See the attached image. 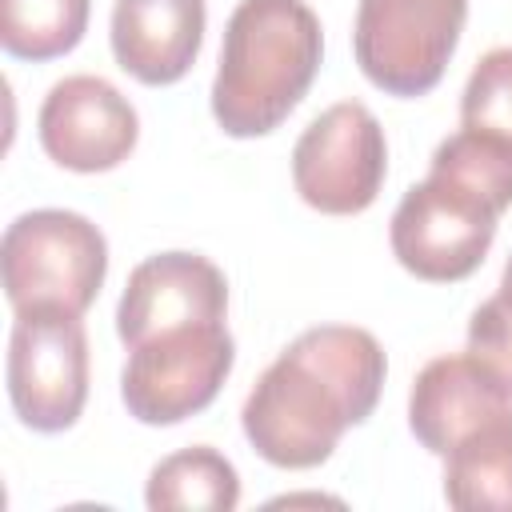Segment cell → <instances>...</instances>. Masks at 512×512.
Instances as JSON below:
<instances>
[{"mask_svg":"<svg viewBox=\"0 0 512 512\" xmlns=\"http://www.w3.org/2000/svg\"><path fill=\"white\" fill-rule=\"evenodd\" d=\"M384 376L388 360L368 328H308L252 384L240 408L244 436L276 468H316L376 412Z\"/></svg>","mask_w":512,"mask_h":512,"instance_id":"1","label":"cell"},{"mask_svg":"<svg viewBox=\"0 0 512 512\" xmlns=\"http://www.w3.org/2000/svg\"><path fill=\"white\" fill-rule=\"evenodd\" d=\"M324 60V28L308 0H240L224 24L212 116L236 136L276 132L308 96Z\"/></svg>","mask_w":512,"mask_h":512,"instance_id":"2","label":"cell"},{"mask_svg":"<svg viewBox=\"0 0 512 512\" xmlns=\"http://www.w3.org/2000/svg\"><path fill=\"white\" fill-rule=\"evenodd\" d=\"M0 272L12 312L48 304L84 316L108 276V240L80 212L32 208L4 228Z\"/></svg>","mask_w":512,"mask_h":512,"instance_id":"3","label":"cell"},{"mask_svg":"<svg viewBox=\"0 0 512 512\" xmlns=\"http://www.w3.org/2000/svg\"><path fill=\"white\" fill-rule=\"evenodd\" d=\"M500 216L504 212L484 192L468 188L448 172L428 168V176L400 196L388 244L400 268L416 280L456 284L484 264Z\"/></svg>","mask_w":512,"mask_h":512,"instance_id":"4","label":"cell"},{"mask_svg":"<svg viewBox=\"0 0 512 512\" xmlns=\"http://www.w3.org/2000/svg\"><path fill=\"white\" fill-rule=\"evenodd\" d=\"M468 0H360L352 52L364 80L388 96H428L460 44Z\"/></svg>","mask_w":512,"mask_h":512,"instance_id":"5","label":"cell"},{"mask_svg":"<svg viewBox=\"0 0 512 512\" xmlns=\"http://www.w3.org/2000/svg\"><path fill=\"white\" fill-rule=\"evenodd\" d=\"M236 364V340L224 320L156 332L128 348L120 400L128 416L152 428L180 424L204 412Z\"/></svg>","mask_w":512,"mask_h":512,"instance_id":"6","label":"cell"},{"mask_svg":"<svg viewBox=\"0 0 512 512\" xmlns=\"http://www.w3.org/2000/svg\"><path fill=\"white\" fill-rule=\"evenodd\" d=\"M8 400L24 428L64 432L88 404V332L68 308H20L8 336Z\"/></svg>","mask_w":512,"mask_h":512,"instance_id":"7","label":"cell"},{"mask_svg":"<svg viewBox=\"0 0 512 512\" xmlns=\"http://www.w3.org/2000/svg\"><path fill=\"white\" fill-rule=\"evenodd\" d=\"M388 176V140L360 100L324 108L292 148V184L324 216H356L376 204Z\"/></svg>","mask_w":512,"mask_h":512,"instance_id":"8","label":"cell"},{"mask_svg":"<svg viewBox=\"0 0 512 512\" xmlns=\"http://www.w3.org/2000/svg\"><path fill=\"white\" fill-rule=\"evenodd\" d=\"M40 148L68 172H112L140 140V116L132 100L104 76H64L48 88L36 116Z\"/></svg>","mask_w":512,"mask_h":512,"instance_id":"9","label":"cell"},{"mask_svg":"<svg viewBox=\"0 0 512 512\" xmlns=\"http://www.w3.org/2000/svg\"><path fill=\"white\" fill-rule=\"evenodd\" d=\"M228 316V280L200 252H156L128 272L116 304V336L132 348L156 332Z\"/></svg>","mask_w":512,"mask_h":512,"instance_id":"10","label":"cell"},{"mask_svg":"<svg viewBox=\"0 0 512 512\" xmlns=\"http://www.w3.org/2000/svg\"><path fill=\"white\" fill-rule=\"evenodd\" d=\"M512 420V384L472 352L428 360L408 392V428L432 456H448L472 432Z\"/></svg>","mask_w":512,"mask_h":512,"instance_id":"11","label":"cell"},{"mask_svg":"<svg viewBox=\"0 0 512 512\" xmlns=\"http://www.w3.org/2000/svg\"><path fill=\"white\" fill-rule=\"evenodd\" d=\"M204 28V0H112L108 40L116 64L132 80L164 88L188 76L200 56Z\"/></svg>","mask_w":512,"mask_h":512,"instance_id":"12","label":"cell"},{"mask_svg":"<svg viewBox=\"0 0 512 512\" xmlns=\"http://www.w3.org/2000/svg\"><path fill=\"white\" fill-rule=\"evenodd\" d=\"M444 500L460 512H512V420L472 432L444 456Z\"/></svg>","mask_w":512,"mask_h":512,"instance_id":"13","label":"cell"},{"mask_svg":"<svg viewBox=\"0 0 512 512\" xmlns=\"http://www.w3.org/2000/svg\"><path fill=\"white\" fill-rule=\"evenodd\" d=\"M144 504L152 512H176V508L232 512L240 504V476L224 452L208 444H192V448L164 456L148 472Z\"/></svg>","mask_w":512,"mask_h":512,"instance_id":"14","label":"cell"},{"mask_svg":"<svg viewBox=\"0 0 512 512\" xmlns=\"http://www.w3.org/2000/svg\"><path fill=\"white\" fill-rule=\"evenodd\" d=\"M92 0H0V48L12 60L68 56L88 32Z\"/></svg>","mask_w":512,"mask_h":512,"instance_id":"15","label":"cell"},{"mask_svg":"<svg viewBox=\"0 0 512 512\" xmlns=\"http://www.w3.org/2000/svg\"><path fill=\"white\" fill-rule=\"evenodd\" d=\"M432 172H448L464 180L468 188L484 192L500 212L512 208V140L484 132V128H464L444 136L432 152Z\"/></svg>","mask_w":512,"mask_h":512,"instance_id":"16","label":"cell"},{"mask_svg":"<svg viewBox=\"0 0 512 512\" xmlns=\"http://www.w3.org/2000/svg\"><path fill=\"white\" fill-rule=\"evenodd\" d=\"M460 124L512 140V48H492L476 60L460 92Z\"/></svg>","mask_w":512,"mask_h":512,"instance_id":"17","label":"cell"},{"mask_svg":"<svg viewBox=\"0 0 512 512\" xmlns=\"http://www.w3.org/2000/svg\"><path fill=\"white\" fill-rule=\"evenodd\" d=\"M468 352L512 384V284L500 280V292H492L472 312V320H468Z\"/></svg>","mask_w":512,"mask_h":512,"instance_id":"18","label":"cell"},{"mask_svg":"<svg viewBox=\"0 0 512 512\" xmlns=\"http://www.w3.org/2000/svg\"><path fill=\"white\" fill-rule=\"evenodd\" d=\"M504 284H512V256H508V264H504V276H500Z\"/></svg>","mask_w":512,"mask_h":512,"instance_id":"19","label":"cell"}]
</instances>
